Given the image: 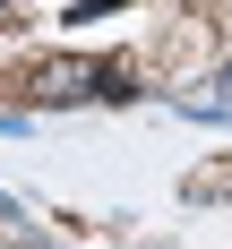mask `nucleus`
Masks as SVG:
<instances>
[{
	"label": "nucleus",
	"instance_id": "f257e3e1",
	"mask_svg": "<svg viewBox=\"0 0 232 249\" xmlns=\"http://www.w3.org/2000/svg\"><path fill=\"white\" fill-rule=\"evenodd\" d=\"M180 112H198V121H232V95H215V86H189V95H172Z\"/></svg>",
	"mask_w": 232,
	"mask_h": 249
},
{
	"label": "nucleus",
	"instance_id": "f03ea898",
	"mask_svg": "<svg viewBox=\"0 0 232 249\" xmlns=\"http://www.w3.org/2000/svg\"><path fill=\"white\" fill-rule=\"evenodd\" d=\"M224 86H232V69H224Z\"/></svg>",
	"mask_w": 232,
	"mask_h": 249
}]
</instances>
